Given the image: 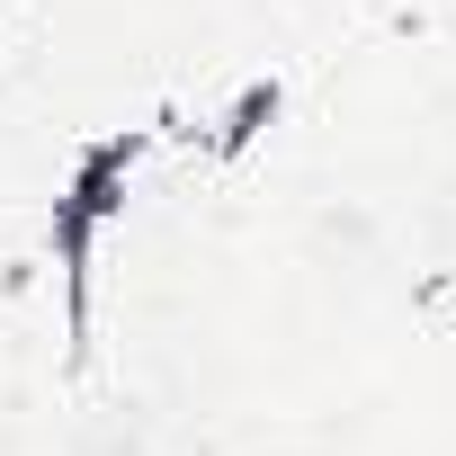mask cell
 Segmentation results:
<instances>
[{"label": "cell", "instance_id": "6da1fadb", "mask_svg": "<svg viewBox=\"0 0 456 456\" xmlns=\"http://www.w3.org/2000/svg\"><path fill=\"white\" fill-rule=\"evenodd\" d=\"M126 161H134V143H99V152L81 161L72 197L54 206V260H63V278H72V331L90 322V233H99V215L117 206V179H126Z\"/></svg>", "mask_w": 456, "mask_h": 456}]
</instances>
